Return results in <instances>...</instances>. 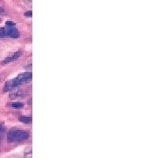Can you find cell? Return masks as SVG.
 I'll list each match as a JSON object with an SVG mask.
<instances>
[{
  "mask_svg": "<svg viewBox=\"0 0 168 158\" xmlns=\"http://www.w3.org/2000/svg\"><path fill=\"white\" fill-rule=\"evenodd\" d=\"M29 138V133L22 130H11L7 134V140L9 142L23 141Z\"/></svg>",
  "mask_w": 168,
  "mask_h": 158,
  "instance_id": "1",
  "label": "cell"
},
{
  "mask_svg": "<svg viewBox=\"0 0 168 158\" xmlns=\"http://www.w3.org/2000/svg\"><path fill=\"white\" fill-rule=\"evenodd\" d=\"M32 73L31 72H26V73H23L21 75H19V77H16V78L12 79L11 83L12 84V87L13 89L15 87H18L21 84H24L26 83H28L32 80Z\"/></svg>",
  "mask_w": 168,
  "mask_h": 158,
  "instance_id": "2",
  "label": "cell"
},
{
  "mask_svg": "<svg viewBox=\"0 0 168 158\" xmlns=\"http://www.w3.org/2000/svg\"><path fill=\"white\" fill-rule=\"evenodd\" d=\"M22 54H23V51L22 50H18L17 52H15L12 56H9V57H6L5 59L4 60V61H2L1 62H0V64L1 65H4V64H7V63H9V62H14V61H16V60H18L22 56Z\"/></svg>",
  "mask_w": 168,
  "mask_h": 158,
  "instance_id": "3",
  "label": "cell"
},
{
  "mask_svg": "<svg viewBox=\"0 0 168 158\" xmlns=\"http://www.w3.org/2000/svg\"><path fill=\"white\" fill-rule=\"evenodd\" d=\"M4 32H5V36L11 37V38L17 39L19 37V32L18 31V29L13 28L11 26L4 27Z\"/></svg>",
  "mask_w": 168,
  "mask_h": 158,
  "instance_id": "4",
  "label": "cell"
},
{
  "mask_svg": "<svg viewBox=\"0 0 168 158\" xmlns=\"http://www.w3.org/2000/svg\"><path fill=\"white\" fill-rule=\"evenodd\" d=\"M19 119L20 120L21 122L26 123V124H31L32 123V117H28V116H20L19 118Z\"/></svg>",
  "mask_w": 168,
  "mask_h": 158,
  "instance_id": "5",
  "label": "cell"
},
{
  "mask_svg": "<svg viewBox=\"0 0 168 158\" xmlns=\"http://www.w3.org/2000/svg\"><path fill=\"white\" fill-rule=\"evenodd\" d=\"M11 106L14 109H21L24 107V104L21 102H14V103H11Z\"/></svg>",
  "mask_w": 168,
  "mask_h": 158,
  "instance_id": "6",
  "label": "cell"
},
{
  "mask_svg": "<svg viewBox=\"0 0 168 158\" xmlns=\"http://www.w3.org/2000/svg\"><path fill=\"white\" fill-rule=\"evenodd\" d=\"M12 89H13V87H12L11 83V81H9V82H7L5 84H4L3 91H4V92H6V91H11V90H12Z\"/></svg>",
  "mask_w": 168,
  "mask_h": 158,
  "instance_id": "7",
  "label": "cell"
},
{
  "mask_svg": "<svg viewBox=\"0 0 168 158\" xmlns=\"http://www.w3.org/2000/svg\"><path fill=\"white\" fill-rule=\"evenodd\" d=\"M21 96H23V91H18V92H16V93L10 95V99H16V97H21Z\"/></svg>",
  "mask_w": 168,
  "mask_h": 158,
  "instance_id": "8",
  "label": "cell"
},
{
  "mask_svg": "<svg viewBox=\"0 0 168 158\" xmlns=\"http://www.w3.org/2000/svg\"><path fill=\"white\" fill-rule=\"evenodd\" d=\"M5 37V32H4V27L0 28V38H4Z\"/></svg>",
  "mask_w": 168,
  "mask_h": 158,
  "instance_id": "9",
  "label": "cell"
},
{
  "mask_svg": "<svg viewBox=\"0 0 168 158\" xmlns=\"http://www.w3.org/2000/svg\"><path fill=\"white\" fill-rule=\"evenodd\" d=\"M6 26H15V23L12 21H6Z\"/></svg>",
  "mask_w": 168,
  "mask_h": 158,
  "instance_id": "10",
  "label": "cell"
},
{
  "mask_svg": "<svg viewBox=\"0 0 168 158\" xmlns=\"http://www.w3.org/2000/svg\"><path fill=\"white\" fill-rule=\"evenodd\" d=\"M32 11H29V12H25V16H26V17H29V18H31V17H32Z\"/></svg>",
  "mask_w": 168,
  "mask_h": 158,
  "instance_id": "11",
  "label": "cell"
},
{
  "mask_svg": "<svg viewBox=\"0 0 168 158\" xmlns=\"http://www.w3.org/2000/svg\"><path fill=\"white\" fill-rule=\"evenodd\" d=\"M4 131V127L3 126V124H2V123H0V134H3Z\"/></svg>",
  "mask_w": 168,
  "mask_h": 158,
  "instance_id": "12",
  "label": "cell"
},
{
  "mask_svg": "<svg viewBox=\"0 0 168 158\" xmlns=\"http://www.w3.org/2000/svg\"><path fill=\"white\" fill-rule=\"evenodd\" d=\"M4 13V9L3 7H0V14H3Z\"/></svg>",
  "mask_w": 168,
  "mask_h": 158,
  "instance_id": "13",
  "label": "cell"
},
{
  "mask_svg": "<svg viewBox=\"0 0 168 158\" xmlns=\"http://www.w3.org/2000/svg\"><path fill=\"white\" fill-rule=\"evenodd\" d=\"M1 21H2V19H1V18H0V22H1Z\"/></svg>",
  "mask_w": 168,
  "mask_h": 158,
  "instance_id": "14",
  "label": "cell"
},
{
  "mask_svg": "<svg viewBox=\"0 0 168 158\" xmlns=\"http://www.w3.org/2000/svg\"><path fill=\"white\" fill-rule=\"evenodd\" d=\"M0 1H1V0H0Z\"/></svg>",
  "mask_w": 168,
  "mask_h": 158,
  "instance_id": "15",
  "label": "cell"
}]
</instances>
